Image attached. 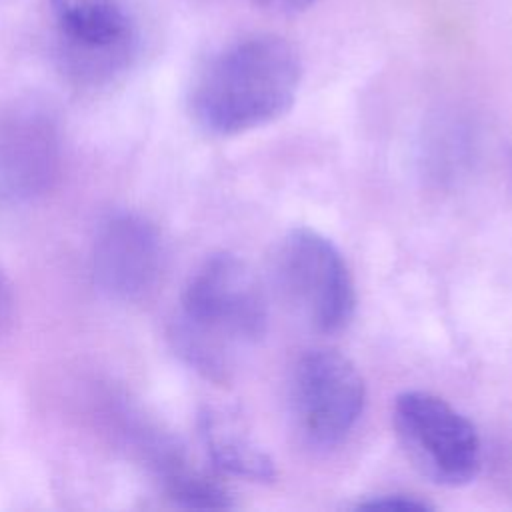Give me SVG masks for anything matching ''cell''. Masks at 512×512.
Returning <instances> with one entry per match:
<instances>
[{
  "mask_svg": "<svg viewBox=\"0 0 512 512\" xmlns=\"http://www.w3.org/2000/svg\"><path fill=\"white\" fill-rule=\"evenodd\" d=\"M268 328V302L260 278L232 252L208 256L188 278L174 322L182 358L212 380H226L244 350Z\"/></svg>",
  "mask_w": 512,
  "mask_h": 512,
  "instance_id": "1",
  "label": "cell"
},
{
  "mask_svg": "<svg viewBox=\"0 0 512 512\" xmlns=\"http://www.w3.org/2000/svg\"><path fill=\"white\" fill-rule=\"evenodd\" d=\"M302 60L276 34H250L226 44L198 72L190 110L214 136H236L284 116L298 94Z\"/></svg>",
  "mask_w": 512,
  "mask_h": 512,
  "instance_id": "2",
  "label": "cell"
},
{
  "mask_svg": "<svg viewBox=\"0 0 512 512\" xmlns=\"http://www.w3.org/2000/svg\"><path fill=\"white\" fill-rule=\"evenodd\" d=\"M272 280L288 308L312 330L336 334L356 310L350 268L338 246L318 230H288L272 258Z\"/></svg>",
  "mask_w": 512,
  "mask_h": 512,
  "instance_id": "3",
  "label": "cell"
},
{
  "mask_svg": "<svg viewBox=\"0 0 512 512\" xmlns=\"http://www.w3.org/2000/svg\"><path fill=\"white\" fill-rule=\"evenodd\" d=\"M392 424L414 468L438 486L470 484L482 466V442L474 422L444 398L406 390L394 398Z\"/></svg>",
  "mask_w": 512,
  "mask_h": 512,
  "instance_id": "4",
  "label": "cell"
},
{
  "mask_svg": "<svg viewBox=\"0 0 512 512\" xmlns=\"http://www.w3.org/2000/svg\"><path fill=\"white\" fill-rule=\"evenodd\" d=\"M366 406V382L356 364L330 348L300 354L288 378V410L298 436L314 450L346 442Z\"/></svg>",
  "mask_w": 512,
  "mask_h": 512,
  "instance_id": "5",
  "label": "cell"
},
{
  "mask_svg": "<svg viewBox=\"0 0 512 512\" xmlns=\"http://www.w3.org/2000/svg\"><path fill=\"white\" fill-rule=\"evenodd\" d=\"M64 68L80 80H106L134 50V28L122 0H52Z\"/></svg>",
  "mask_w": 512,
  "mask_h": 512,
  "instance_id": "6",
  "label": "cell"
},
{
  "mask_svg": "<svg viewBox=\"0 0 512 512\" xmlns=\"http://www.w3.org/2000/svg\"><path fill=\"white\" fill-rule=\"evenodd\" d=\"M60 130L38 104H16L0 114V202L14 204L46 192L60 168Z\"/></svg>",
  "mask_w": 512,
  "mask_h": 512,
  "instance_id": "7",
  "label": "cell"
},
{
  "mask_svg": "<svg viewBox=\"0 0 512 512\" xmlns=\"http://www.w3.org/2000/svg\"><path fill=\"white\" fill-rule=\"evenodd\" d=\"M162 262L160 232L144 216L118 212L98 226L92 244V274L108 296L142 298L158 282Z\"/></svg>",
  "mask_w": 512,
  "mask_h": 512,
  "instance_id": "8",
  "label": "cell"
},
{
  "mask_svg": "<svg viewBox=\"0 0 512 512\" xmlns=\"http://www.w3.org/2000/svg\"><path fill=\"white\" fill-rule=\"evenodd\" d=\"M138 438L164 492L174 504L188 510H230L236 506L232 494L198 468L176 438L148 428L138 432Z\"/></svg>",
  "mask_w": 512,
  "mask_h": 512,
  "instance_id": "9",
  "label": "cell"
},
{
  "mask_svg": "<svg viewBox=\"0 0 512 512\" xmlns=\"http://www.w3.org/2000/svg\"><path fill=\"white\" fill-rule=\"evenodd\" d=\"M198 430L206 454L218 470L256 482L276 478L274 460L236 412L222 406H204L198 416Z\"/></svg>",
  "mask_w": 512,
  "mask_h": 512,
  "instance_id": "10",
  "label": "cell"
},
{
  "mask_svg": "<svg viewBox=\"0 0 512 512\" xmlns=\"http://www.w3.org/2000/svg\"><path fill=\"white\" fill-rule=\"evenodd\" d=\"M476 136L462 120L446 118L430 126L420 144V164L436 184H454L474 162Z\"/></svg>",
  "mask_w": 512,
  "mask_h": 512,
  "instance_id": "11",
  "label": "cell"
},
{
  "mask_svg": "<svg viewBox=\"0 0 512 512\" xmlns=\"http://www.w3.org/2000/svg\"><path fill=\"white\" fill-rule=\"evenodd\" d=\"M354 510H366V512H428L432 510V504L426 500L404 494V492H386V494H374L366 496L364 500H358Z\"/></svg>",
  "mask_w": 512,
  "mask_h": 512,
  "instance_id": "12",
  "label": "cell"
},
{
  "mask_svg": "<svg viewBox=\"0 0 512 512\" xmlns=\"http://www.w3.org/2000/svg\"><path fill=\"white\" fill-rule=\"evenodd\" d=\"M14 310V292L6 272L0 266V332L8 326Z\"/></svg>",
  "mask_w": 512,
  "mask_h": 512,
  "instance_id": "13",
  "label": "cell"
},
{
  "mask_svg": "<svg viewBox=\"0 0 512 512\" xmlns=\"http://www.w3.org/2000/svg\"><path fill=\"white\" fill-rule=\"evenodd\" d=\"M260 8L282 12V14H296L310 8L316 0H252Z\"/></svg>",
  "mask_w": 512,
  "mask_h": 512,
  "instance_id": "14",
  "label": "cell"
},
{
  "mask_svg": "<svg viewBox=\"0 0 512 512\" xmlns=\"http://www.w3.org/2000/svg\"><path fill=\"white\" fill-rule=\"evenodd\" d=\"M508 176H510V182H512V148L508 152Z\"/></svg>",
  "mask_w": 512,
  "mask_h": 512,
  "instance_id": "15",
  "label": "cell"
},
{
  "mask_svg": "<svg viewBox=\"0 0 512 512\" xmlns=\"http://www.w3.org/2000/svg\"><path fill=\"white\" fill-rule=\"evenodd\" d=\"M508 472H510V478H512V450H510V456H508Z\"/></svg>",
  "mask_w": 512,
  "mask_h": 512,
  "instance_id": "16",
  "label": "cell"
}]
</instances>
